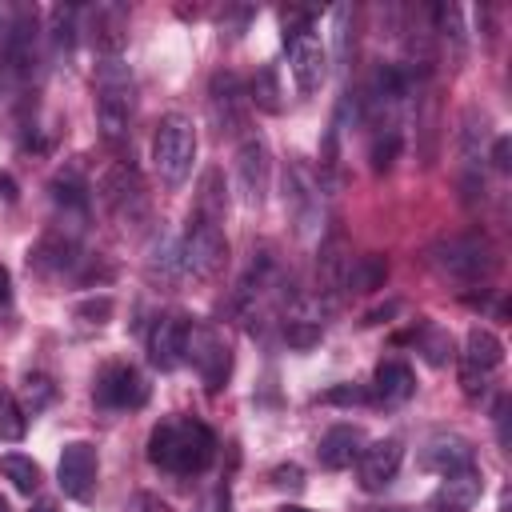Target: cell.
Listing matches in <instances>:
<instances>
[{
    "instance_id": "cell-23",
    "label": "cell",
    "mask_w": 512,
    "mask_h": 512,
    "mask_svg": "<svg viewBox=\"0 0 512 512\" xmlns=\"http://www.w3.org/2000/svg\"><path fill=\"white\" fill-rule=\"evenodd\" d=\"M364 432L356 428V424H332L324 436H320V448H316V456H320V464L324 468H332V472H340V468H352L356 464V456L364 452Z\"/></svg>"
},
{
    "instance_id": "cell-35",
    "label": "cell",
    "mask_w": 512,
    "mask_h": 512,
    "mask_svg": "<svg viewBox=\"0 0 512 512\" xmlns=\"http://www.w3.org/2000/svg\"><path fill=\"white\" fill-rule=\"evenodd\" d=\"M280 336H284V344H288V348H300V352H304V348L320 344L324 328H320V324H308V320H284Z\"/></svg>"
},
{
    "instance_id": "cell-37",
    "label": "cell",
    "mask_w": 512,
    "mask_h": 512,
    "mask_svg": "<svg viewBox=\"0 0 512 512\" xmlns=\"http://www.w3.org/2000/svg\"><path fill=\"white\" fill-rule=\"evenodd\" d=\"M76 316L84 324H104L112 316V296H88V300H80L76 304Z\"/></svg>"
},
{
    "instance_id": "cell-41",
    "label": "cell",
    "mask_w": 512,
    "mask_h": 512,
    "mask_svg": "<svg viewBox=\"0 0 512 512\" xmlns=\"http://www.w3.org/2000/svg\"><path fill=\"white\" fill-rule=\"evenodd\" d=\"M0 196H4V200H8V204H12V200H16V180H12V176H8V172H0Z\"/></svg>"
},
{
    "instance_id": "cell-3",
    "label": "cell",
    "mask_w": 512,
    "mask_h": 512,
    "mask_svg": "<svg viewBox=\"0 0 512 512\" xmlns=\"http://www.w3.org/2000/svg\"><path fill=\"white\" fill-rule=\"evenodd\" d=\"M40 72V32H36V16L20 12L8 24L4 48H0V92L4 100H16L28 92V84H36Z\"/></svg>"
},
{
    "instance_id": "cell-46",
    "label": "cell",
    "mask_w": 512,
    "mask_h": 512,
    "mask_svg": "<svg viewBox=\"0 0 512 512\" xmlns=\"http://www.w3.org/2000/svg\"><path fill=\"white\" fill-rule=\"evenodd\" d=\"M0 512H12V508H8V500H4V496H0Z\"/></svg>"
},
{
    "instance_id": "cell-10",
    "label": "cell",
    "mask_w": 512,
    "mask_h": 512,
    "mask_svg": "<svg viewBox=\"0 0 512 512\" xmlns=\"http://www.w3.org/2000/svg\"><path fill=\"white\" fill-rule=\"evenodd\" d=\"M504 364V344L496 332L488 328H472L468 340H464V352H460V384H464V396H484L492 372Z\"/></svg>"
},
{
    "instance_id": "cell-19",
    "label": "cell",
    "mask_w": 512,
    "mask_h": 512,
    "mask_svg": "<svg viewBox=\"0 0 512 512\" xmlns=\"http://www.w3.org/2000/svg\"><path fill=\"white\" fill-rule=\"evenodd\" d=\"M88 32L96 56H124L128 44V8L124 4H96L88 12Z\"/></svg>"
},
{
    "instance_id": "cell-25",
    "label": "cell",
    "mask_w": 512,
    "mask_h": 512,
    "mask_svg": "<svg viewBox=\"0 0 512 512\" xmlns=\"http://www.w3.org/2000/svg\"><path fill=\"white\" fill-rule=\"evenodd\" d=\"M428 24H432V36L448 40L456 56L464 52V16H460L456 4H436V8H428Z\"/></svg>"
},
{
    "instance_id": "cell-14",
    "label": "cell",
    "mask_w": 512,
    "mask_h": 512,
    "mask_svg": "<svg viewBox=\"0 0 512 512\" xmlns=\"http://www.w3.org/2000/svg\"><path fill=\"white\" fill-rule=\"evenodd\" d=\"M400 464H404V440L384 436V440L364 444V452L356 456V476H360V488H364V492H384V488L396 480Z\"/></svg>"
},
{
    "instance_id": "cell-38",
    "label": "cell",
    "mask_w": 512,
    "mask_h": 512,
    "mask_svg": "<svg viewBox=\"0 0 512 512\" xmlns=\"http://www.w3.org/2000/svg\"><path fill=\"white\" fill-rule=\"evenodd\" d=\"M272 484L280 492H300L304 488V468L300 464H276L272 468Z\"/></svg>"
},
{
    "instance_id": "cell-31",
    "label": "cell",
    "mask_w": 512,
    "mask_h": 512,
    "mask_svg": "<svg viewBox=\"0 0 512 512\" xmlns=\"http://www.w3.org/2000/svg\"><path fill=\"white\" fill-rule=\"evenodd\" d=\"M48 40H52V52H72V40H76V8H52Z\"/></svg>"
},
{
    "instance_id": "cell-30",
    "label": "cell",
    "mask_w": 512,
    "mask_h": 512,
    "mask_svg": "<svg viewBox=\"0 0 512 512\" xmlns=\"http://www.w3.org/2000/svg\"><path fill=\"white\" fill-rule=\"evenodd\" d=\"M352 24H356V12L348 4L332 8V44H336V60L340 64L352 60Z\"/></svg>"
},
{
    "instance_id": "cell-27",
    "label": "cell",
    "mask_w": 512,
    "mask_h": 512,
    "mask_svg": "<svg viewBox=\"0 0 512 512\" xmlns=\"http://www.w3.org/2000/svg\"><path fill=\"white\" fill-rule=\"evenodd\" d=\"M192 212H200V216H208V220L224 224L228 196H224V184H220V172H216V168H212V172H204V180H200V196H196V208H192Z\"/></svg>"
},
{
    "instance_id": "cell-43",
    "label": "cell",
    "mask_w": 512,
    "mask_h": 512,
    "mask_svg": "<svg viewBox=\"0 0 512 512\" xmlns=\"http://www.w3.org/2000/svg\"><path fill=\"white\" fill-rule=\"evenodd\" d=\"M28 512H56V504H52V500H40V504H32Z\"/></svg>"
},
{
    "instance_id": "cell-34",
    "label": "cell",
    "mask_w": 512,
    "mask_h": 512,
    "mask_svg": "<svg viewBox=\"0 0 512 512\" xmlns=\"http://www.w3.org/2000/svg\"><path fill=\"white\" fill-rule=\"evenodd\" d=\"M52 392H56V388H52V380H48L44 372H28V376H24V404H20V408L36 416V412H44V408H48Z\"/></svg>"
},
{
    "instance_id": "cell-6",
    "label": "cell",
    "mask_w": 512,
    "mask_h": 512,
    "mask_svg": "<svg viewBox=\"0 0 512 512\" xmlns=\"http://www.w3.org/2000/svg\"><path fill=\"white\" fill-rule=\"evenodd\" d=\"M284 48H288V64H292L296 88L300 92H316L328 80V48L316 36L308 12L284 16Z\"/></svg>"
},
{
    "instance_id": "cell-26",
    "label": "cell",
    "mask_w": 512,
    "mask_h": 512,
    "mask_svg": "<svg viewBox=\"0 0 512 512\" xmlns=\"http://www.w3.org/2000/svg\"><path fill=\"white\" fill-rule=\"evenodd\" d=\"M0 476L12 480L16 492H36L40 488V464L32 456H20V452H4L0 456Z\"/></svg>"
},
{
    "instance_id": "cell-2",
    "label": "cell",
    "mask_w": 512,
    "mask_h": 512,
    "mask_svg": "<svg viewBox=\"0 0 512 512\" xmlns=\"http://www.w3.org/2000/svg\"><path fill=\"white\" fill-rule=\"evenodd\" d=\"M136 120V88L124 56H96V128L108 144H124Z\"/></svg>"
},
{
    "instance_id": "cell-11",
    "label": "cell",
    "mask_w": 512,
    "mask_h": 512,
    "mask_svg": "<svg viewBox=\"0 0 512 512\" xmlns=\"http://www.w3.org/2000/svg\"><path fill=\"white\" fill-rule=\"evenodd\" d=\"M92 400L104 412H128V408H144L148 400V380L132 368V364H108L96 384H92Z\"/></svg>"
},
{
    "instance_id": "cell-18",
    "label": "cell",
    "mask_w": 512,
    "mask_h": 512,
    "mask_svg": "<svg viewBox=\"0 0 512 512\" xmlns=\"http://www.w3.org/2000/svg\"><path fill=\"white\" fill-rule=\"evenodd\" d=\"M56 480H60V492L72 496V500H84L96 484V448L88 440H72L64 444L60 452V464H56Z\"/></svg>"
},
{
    "instance_id": "cell-28",
    "label": "cell",
    "mask_w": 512,
    "mask_h": 512,
    "mask_svg": "<svg viewBox=\"0 0 512 512\" xmlns=\"http://www.w3.org/2000/svg\"><path fill=\"white\" fill-rule=\"evenodd\" d=\"M248 100L256 104V108H264V112H276L280 108V84H276V68H260L256 76H252V84H248Z\"/></svg>"
},
{
    "instance_id": "cell-20",
    "label": "cell",
    "mask_w": 512,
    "mask_h": 512,
    "mask_svg": "<svg viewBox=\"0 0 512 512\" xmlns=\"http://www.w3.org/2000/svg\"><path fill=\"white\" fill-rule=\"evenodd\" d=\"M484 492V476L480 468H464L440 480V488L428 496V512H472L476 500Z\"/></svg>"
},
{
    "instance_id": "cell-24",
    "label": "cell",
    "mask_w": 512,
    "mask_h": 512,
    "mask_svg": "<svg viewBox=\"0 0 512 512\" xmlns=\"http://www.w3.org/2000/svg\"><path fill=\"white\" fill-rule=\"evenodd\" d=\"M384 280H388V260L380 252H364V256H348L340 288H348V292H376V288H384Z\"/></svg>"
},
{
    "instance_id": "cell-47",
    "label": "cell",
    "mask_w": 512,
    "mask_h": 512,
    "mask_svg": "<svg viewBox=\"0 0 512 512\" xmlns=\"http://www.w3.org/2000/svg\"><path fill=\"white\" fill-rule=\"evenodd\" d=\"M152 512H168V508H164V504H152Z\"/></svg>"
},
{
    "instance_id": "cell-33",
    "label": "cell",
    "mask_w": 512,
    "mask_h": 512,
    "mask_svg": "<svg viewBox=\"0 0 512 512\" xmlns=\"http://www.w3.org/2000/svg\"><path fill=\"white\" fill-rule=\"evenodd\" d=\"M420 352H424L428 364L440 368V364L452 360V336H448L444 328H432V324H428V328H420Z\"/></svg>"
},
{
    "instance_id": "cell-7",
    "label": "cell",
    "mask_w": 512,
    "mask_h": 512,
    "mask_svg": "<svg viewBox=\"0 0 512 512\" xmlns=\"http://www.w3.org/2000/svg\"><path fill=\"white\" fill-rule=\"evenodd\" d=\"M180 256H184V272L188 276L212 280L228 260V240H224L220 224L200 216V212H192L188 224H184V236H180Z\"/></svg>"
},
{
    "instance_id": "cell-13",
    "label": "cell",
    "mask_w": 512,
    "mask_h": 512,
    "mask_svg": "<svg viewBox=\"0 0 512 512\" xmlns=\"http://www.w3.org/2000/svg\"><path fill=\"white\" fill-rule=\"evenodd\" d=\"M236 184H240L244 204H252V208L264 204L268 184H272V156H268V144L260 136L240 140V148H236Z\"/></svg>"
},
{
    "instance_id": "cell-29",
    "label": "cell",
    "mask_w": 512,
    "mask_h": 512,
    "mask_svg": "<svg viewBox=\"0 0 512 512\" xmlns=\"http://www.w3.org/2000/svg\"><path fill=\"white\" fill-rule=\"evenodd\" d=\"M400 152V128H376L372 136V148H368V160H372V172H388L392 160Z\"/></svg>"
},
{
    "instance_id": "cell-40",
    "label": "cell",
    "mask_w": 512,
    "mask_h": 512,
    "mask_svg": "<svg viewBox=\"0 0 512 512\" xmlns=\"http://www.w3.org/2000/svg\"><path fill=\"white\" fill-rule=\"evenodd\" d=\"M492 168L496 172H508L512 168V140L508 136H496V144H492Z\"/></svg>"
},
{
    "instance_id": "cell-8",
    "label": "cell",
    "mask_w": 512,
    "mask_h": 512,
    "mask_svg": "<svg viewBox=\"0 0 512 512\" xmlns=\"http://www.w3.org/2000/svg\"><path fill=\"white\" fill-rule=\"evenodd\" d=\"M100 200L104 208L128 228V224H144L148 220V192L140 172L128 160H116L104 176H100Z\"/></svg>"
},
{
    "instance_id": "cell-4",
    "label": "cell",
    "mask_w": 512,
    "mask_h": 512,
    "mask_svg": "<svg viewBox=\"0 0 512 512\" xmlns=\"http://www.w3.org/2000/svg\"><path fill=\"white\" fill-rule=\"evenodd\" d=\"M192 160H196V128L188 116L180 112H168L160 124H156V136H152V164H156V176L168 184V188H180L192 172Z\"/></svg>"
},
{
    "instance_id": "cell-32",
    "label": "cell",
    "mask_w": 512,
    "mask_h": 512,
    "mask_svg": "<svg viewBox=\"0 0 512 512\" xmlns=\"http://www.w3.org/2000/svg\"><path fill=\"white\" fill-rule=\"evenodd\" d=\"M28 428V412L16 404L12 392H0V440H20Z\"/></svg>"
},
{
    "instance_id": "cell-17",
    "label": "cell",
    "mask_w": 512,
    "mask_h": 512,
    "mask_svg": "<svg viewBox=\"0 0 512 512\" xmlns=\"http://www.w3.org/2000/svg\"><path fill=\"white\" fill-rule=\"evenodd\" d=\"M284 188H288L292 220H296V228L308 236V232L320 224V208H324V180H316L304 164H292V168H288Z\"/></svg>"
},
{
    "instance_id": "cell-45",
    "label": "cell",
    "mask_w": 512,
    "mask_h": 512,
    "mask_svg": "<svg viewBox=\"0 0 512 512\" xmlns=\"http://www.w3.org/2000/svg\"><path fill=\"white\" fill-rule=\"evenodd\" d=\"M364 512H412V508H364Z\"/></svg>"
},
{
    "instance_id": "cell-42",
    "label": "cell",
    "mask_w": 512,
    "mask_h": 512,
    "mask_svg": "<svg viewBox=\"0 0 512 512\" xmlns=\"http://www.w3.org/2000/svg\"><path fill=\"white\" fill-rule=\"evenodd\" d=\"M0 304H8V272L0 268Z\"/></svg>"
},
{
    "instance_id": "cell-15",
    "label": "cell",
    "mask_w": 512,
    "mask_h": 512,
    "mask_svg": "<svg viewBox=\"0 0 512 512\" xmlns=\"http://www.w3.org/2000/svg\"><path fill=\"white\" fill-rule=\"evenodd\" d=\"M188 328H192V320H188L184 312L156 316V324L148 328V360H152V368L172 372V368H180V364H184Z\"/></svg>"
},
{
    "instance_id": "cell-21",
    "label": "cell",
    "mask_w": 512,
    "mask_h": 512,
    "mask_svg": "<svg viewBox=\"0 0 512 512\" xmlns=\"http://www.w3.org/2000/svg\"><path fill=\"white\" fill-rule=\"evenodd\" d=\"M144 276L160 288H176L188 272H184V256H180V240L168 232H156L148 252H144Z\"/></svg>"
},
{
    "instance_id": "cell-16",
    "label": "cell",
    "mask_w": 512,
    "mask_h": 512,
    "mask_svg": "<svg viewBox=\"0 0 512 512\" xmlns=\"http://www.w3.org/2000/svg\"><path fill=\"white\" fill-rule=\"evenodd\" d=\"M420 468H424V472H436V476H452V472L476 468V448H472L468 436L436 432V436H428L424 448H420Z\"/></svg>"
},
{
    "instance_id": "cell-12",
    "label": "cell",
    "mask_w": 512,
    "mask_h": 512,
    "mask_svg": "<svg viewBox=\"0 0 512 512\" xmlns=\"http://www.w3.org/2000/svg\"><path fill=\"white\" fill-rule=\"evenodd\" d=\"M208 116L220 136H236L248 120V88L236 72H216L208 80Z\"/></svg>"
},
{
    "instance_id": "cell-1",
    "label": "cell",
    "mask_w": 512,
    "mask_h": 512,
    "mask_svg": "<svg viewBox=\"0 0 512 512\" xmlns=\"http://www.w3.org/2000/svg\"><path fill=\"white\" fill-rule=\"evenodd\" d=\"M148 460L160 472L172 476H196L216 460V436L208 424L184 416V420H164L148 436Z\"/></svg>"
},
{
    "instance_id": "cell-22",
    "label": "cell",
    "mask_w": 512,
    "mask_h": 512,
    "mask_svg": "<svg viewBox=\"0 0 512 512\" xmlns=\"http://www.w3.org/2000/svg\"><path fill=\"white\" fill-rule=\"evenodd\" d=\"M412 392H416V376H412V368H408L404 360H384V364H376L372 388H368L372 404L396 408V404H404Z\"/></svg>"
},
{
    "instance_id": "cell-5",
    "label": "cell",
    "mask_w": 512,
    "mask_h": 512,
    "mask_svg": "<svg viewBox=\"0 0 512 512\" xmlns=\"http://www.w3.org/2000/svg\"><path fill=\"white\" fill-rule=\"evenodd\" d=\"M428 264L440 276L456 280V284H480V280L492 276L496 252H492V244L484 236H448V240L428 248Z\"/></svg>"
},
{
    "instance_id": "cell-39",
    "label": "cell",
    "mask_w": 512,
    "mask_h": 512,
    "mask_svg": "<svg viewBox=\"0 0 512 512\" xmlns=\"http://www.w3.org/2000/svg\"><path fill=\"white\" fill-rule=\"evenodd\" d=\"M232 508V488L228 484H216L200 504H196V512H228Z\"/></svg>"
},
{
    "instance_id": "cell-44",
    "label": "cell",
    "mask_w": 512,
    "mask_h": 512,
    "mask_svg": "<svg viewBox=\"0 0 512 512\" xmlns=\"http://www.w3.org/2000/svg\"><path fill=\"white\" fill-rule=\"evenodd\" d=\"M280 512H312V508H300V504H284Z\"/></svg>"
},
{
    "instance_id": "cell-9",
    "label": "cell",
    "mask_w": 512,
    "mask_h": 512,
    "mask_svg": "<svg viewBox=\"0 0 512 512\" xmlns=\"http://www.w3.org/2000/svg\"><path fill=\"white\" fill-rule=\"evenodd\" d=\"M184 360L196 364L204 388L216 396L224 384H228V372H232V348L224 340V332L216 324H192L188 328V344H184Z\"/></svg>"
},
{
    "instance_id": "cell-36",
    "label": "cell",
    "mask_w": 512,
    "mask_h": 512,
    "mask_svg": "<svg viewBox=\"0 0 512 512\" xmlns=\"http://www.w3.org/2000/svg\"><path fill=\"white\" fill-rule=\"evenodd\" d=\"M324 404H372V396H368V388L364 384H336V388H328L324 396H320Z\"/></svg>"
}]
</instances>
